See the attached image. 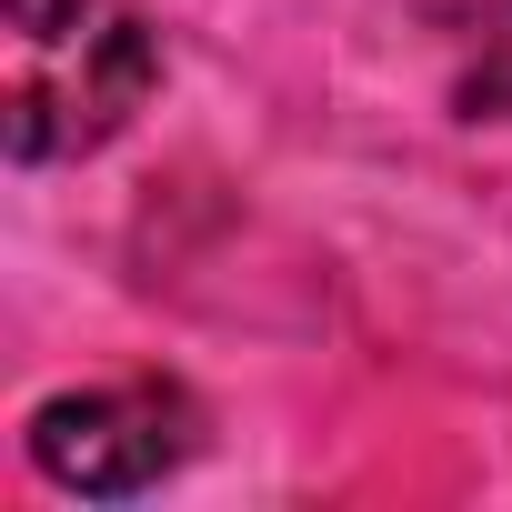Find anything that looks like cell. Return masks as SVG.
Returning <instances> with one entry per match:
<instances>
[{"label": "cell", "mask_w": 512, "mask_h": 512, "mask_svg": "<svg viewBox=\"0 0 512 512\" xmlns=\"http://www.w3.org/2000/svg\"><path fill=\"white\" fill-rule=\"evenodd\" d=\"M191 452V402L171 382H101V392H51L31 412V462L41 482L81 502H131Z\"/></svg>", "instance_id": "7a4b0ae2"}, {"label": "cell", "mask_w": 512, "mask_h": 512, "mask_svg": "<svg viewBox=\"0 0 512 512\" xmlns=\"http://www.w3.org/2000/svg\"><path fill=\"white\" fill-rule=\"evenodd\" d=\"M161 91V31L131 0H0V141L21 171L81 161Z\"/></svg>", "instance_id": "6da1fadb"}, {"label": "cell", "mask_w": 512, "mask_h": 512, "mask_svg": "<svg viewBox=\"0 0 512 512\" xmlns=\"http://www.w3.org/2000/svg\"><path fill=\"white\" fill-rule=\"evenodd\" d=\"M472 121H512V0L482 21V61L462 71V91H452Z\"/></svg>", "instance_id": "3957f363"}]
</instances>
